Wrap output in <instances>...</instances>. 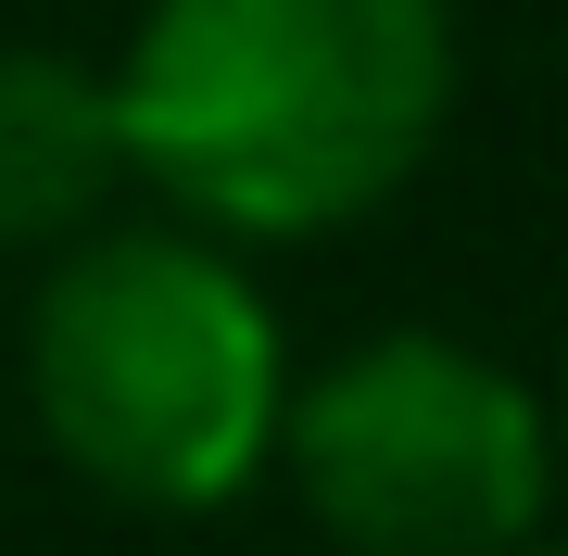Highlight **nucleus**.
<instances>
[{"label": "nucleus", "mask_w": 568, "mask_h": 556, "mask_svg": "<svg viewBox=\"0 0 568 556\" xmlns=\"http://www.w3.org/2000/svg\"><path fill=\"white\" fill-rule=\"evenodd\" d=\"M455 114L443 0H152L114 63L126 178L227 241H328Z\"/></svg>", "instance_id": "nucleus-1"}, {"label": "nucleus", "mask_w": 568, "mask_h": 556, "mask_svg": "<svg viewBox=\"0 0 568 556\" xmlns=\"http://www.w3.org/2000/svg\"><path fill=\"white\" fill-rule=\"evenodd\" d=\"M26 405L51 455L114 506L203 518L278 455L291 354L265 291L190 228H114L63 253L26 316Z\"/></svg>", "instance_id": "nucleus-2"}, {"label": "nucleus", "mask_w": 568, "mask_h": 556, "mask_svg": "<svg viewBox=\"0 0 568 556\" xmlns=\"http://www.w3.org/2000/svg\"><path fill=\"white\" fill-rule=\"evenodd\" d=\"M278 455L354 556H530L544 532V405L443 330H379L316 367L278 405Z\"/></svg>", "instance_id": "nucleus-3"}, {"label": "nucleus", "mask_w": 568, "mask_h": 556, "mask_svg": "<svg viewBox=\"0 0 568 556\" xmlns=\"http://www.w3.org/2000/svg\"><path fill=\"white\" fill-rule=\"evenodd\" d=\"M126 178L114 77L77 51H0V241H77Z\"/></svg>", "instance_id": "nucleus-4"}]
</instances>
